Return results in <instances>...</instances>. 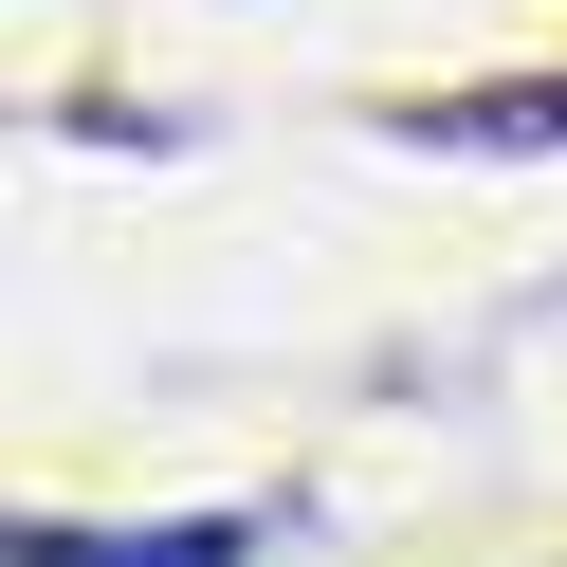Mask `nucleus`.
Returning a JSON list of instances; mask_svg holds the SVG:
<instances>
[{"label": "nucleus", "mask_w": 567, "mask_h": 567, "mask_svg": "<svg viewBox=\"0 0 567 567\" xmlns=\"http://www.w3.org/2000/svg\"><path fill=\"white\" fill-rule=\"evenodd\" d=\"M421 147H567V74L549 92H513V111H403Z\"/></svg>", "instance_id": "f03ea898"}, {"label": "nucleus", "mask_w": 567, "mask_h": 567, "mask_svg": "<svg viewBox=\"0 0 567 567\" xmlns=\"http://www.w3.org/2000/svg\"><path fill=\"white\" fill-rule=\"evenodd\" d=\"M19 567H238V530H19Z\"/></svg>", "instance_id": "f257e3e1"}]
</instances>
